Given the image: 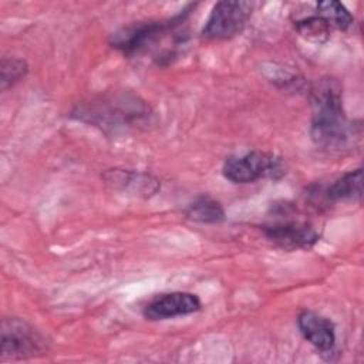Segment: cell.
Returning a JSON list of instances; mask_svg holds the SVG:
<instances>
[{
    "instance_id": "cell-1",
    "label": "cell",
    "mask_w": 364,
    "mask_h": 364,
    "mask_svg": "<svg viewBox=\"0 0 364 364\" xmlns=\"http://www.w3.org/2000/svg\"><path fill=\"white\" fill-rule=\"evenodd\" d=\"M311 100L314 107L310 128L313 142L328 151L347 148L353 128L344 117L338 85L331 80L320 81L313 88Z\"/></svg>"
},
{
    "instance_id": "cell-11",
    "label": "cell",
    "mask_w": 364,
    "mask_h": 364,
    "mask_svg": "<svg viewBox=\"0 0 364 364\" xmlns=\"http://www.w3.org/2000/svg\"><path fill=\"white\" fill-rule=\"evenodd\" d=\"M185 215L188 219L198 223H219L225 219L222 205L209 196H200L193 200L186 208Z\"/></svg>"
},
{
    "instance_id": "cell-8",
    "label": "cell",
    "mask_w": 364,
    "mask_h": 364,
    "mask_svg": "<svg viewBox=\"0 0 364 364\" xmlns=\"http://www.w3.org/2000/svg\"><path fill=\"white\" fill-rule=\"evenodd\" d=\"M301 336L321 353H328L336 344L334 324L311 310H304L297 317Z\"/></svg>"
},
{
    "instance_id": "cell-12",
    "label": "cell",
    "mask_w": 364,
    "mask_h": 364,
    "mask_svg": "<svg viewBox=\"0 0 364 364\" xmlns=\"http://www.w3.org/2000/svg\"><path fill=\"white\" fill-rule=\"evenodd\" d=\"M317 16L321 17L331 28L337 30H347L354 21L353 14L346 9V6L334 0L318 1Z\"/></svg>"
},
{
    "instance_id": "cell-2",
    "label": "cell",
    "mask_w": 364,
    "mask_h": 364,
    "mask_svg": "<svg viewBox=\"0 0 364 364\" xmlns=\"http://www.w3.org/2000/svg\"><path fill=\"white\" fill-rule=\"evenodd\" d=\"M223 176L233 183H252L259 179L277 181L287 172V166L280 156L269 152L252 151L240 156H230L222 168Z\"/></svg>"
},
{
    "instance_id": "cell-10",
    "label": "cell",
    "mask_w": 364,
    "mask_h": 364,
    "mask_svg": "<svg viewBox=\"0 0 364 364\" xmlns=\"http://www.w3.org/2000/svg\"><path fill=\"white\" fill-rule=\"evenodd\" d=\"M363 171L357 168L340 176L327 188V198L333 202L338 200H358L361 198L363 189Z\"/></svg>"
},
{
    "instance_id": "cell-7",
    "label": "cell",
    "mask_w": 364,
    "mask_h": 364,
    "mask_svg": "<svg viewBox=\"0 0 364 364\" xmlns=\"http://www.w3.org/2000/svg\"><path fill=\"white\" fill-rule=\"evenodd\" d=\"M200 306L202 303L196 294L172 291L151 300L144 309V316L148 320H166L195 313L200 310Z\"/></svg>"
},
{
    "instance_id": "cell-13",
    "label": "cell",
    "mask_w": 364,
    "mask_h": 364,
    "mask_svg": "<svg viewBox=\"0 0 364 364\" xmlns=\"http://www.w3.org/2000/svg\"><path fill=\"white\" fill-rule=\"evenodd\" d=\"M28 71V65L21 58H3L1 68H0V84L1 90L6 91L9 87L18 82L21 78L26 77Z\"/></svg>"
},
{
    "instance_id": "cell-5",
    "label": "cell",
    "mask_w": 364,
    "mask_h": 364,
    "mask_svg": "<svg viewBox=\"0 0 364 364\" xmlns=\"http://www.w3.org/2000/svg\"><path fill=\"white\" fill-rule=\"evenodd\" d=\"M255 4L243 0H223L213 6L202 30L203 37L226 40L237 36L247 24Z\"/></svg>"
},
{
    "instance_id": "cell-14",
    "label": "cell",
    "mask_w": 364,
    "mask_h": 364,
    "mask_svg": "<svg viewBox=\"0 0 364 364\" xmlns=\"http://www.w3.org/2000/svg\"><path fill=\"white\" fill-rule=\"evenodd\" d=\"M299 33L301 36H304L307 40L311 41H326L330 37V31L331 27L318 16H311L307 18H303L300 21H297L296 24Z\"/></svg>"
},
{
    "instance_id": "cell-4",
    "label": "cell",
    "mask_w": 364,
    "mask_h": 364,
    "mask_svg": "<svg viewBox=\"0 0 364 364\" xmlns=\"http://www.w3.org/2000/svg\"><path fill=\"white\" fill-rule=\"evenodd\" d=\"M189 13V9H185L178 16L164 20V21H149L136 24L132 27H127L112 36V46L125 54H135L141 51H146L156 43L165 40L173 28L178 27Z\"/></svg>"
},
{
    "instance_id": "cell-6",
    "label": "cell",
    "mask_w": 364,
    "mask_h": 364,
    "mask_svg": "<svg viewBox=\"0 0 364 364\" xmlns=\"http://www.w3.org/2000/svg\"><path fill=\"white\" fill-rule=\"evenodd\" d=\"M266 237L283 250H307L318 240L317 230L306 222H284L263 226Z\"/></svg>"
},
{
    "instance_id": "cell-3",
    "label": "cell",
    "mask_w": 364,
    "mask_h": 364,
    "mask_svg": "<svg viewBox=\"0 0 364 364\" xmlns=\"http://www.w3.org/2000/svg\"><path fill=\"white\" fill-rule=\"evenodd\" d=\"M46 337L27 321L7 317L1 323V360H24L46 354Z\"/></svg>"
},
{
    "instance_id": "cell-9",
    "label": "cell",
    "mask_w": 364,
    "mask_h": 364,
    "mask_svg": "<svg viewBox=\"0 0 364 364\" xmlns=\"http://www.w3.org/2000/svg\"><path fill=\"white\" fill-rule=\"evenodd\" d=\"M104 178L108 183H111L118 189L131 191L134 193L144 195V196L154 195L159 188L158 181L151 175L131 172V171L111 169L104 175Z\"/></svg>"
}]
</instances>
